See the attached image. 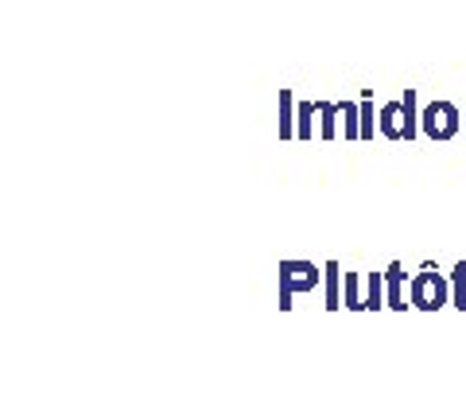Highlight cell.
Here are the masks:
<instances>
[{"instance_id":"3957f363","label":"cell","mask_w":466,"mask_h":420,"mask_svg":"<svg viewBox=\"0 0 466 420\" xmlns=\"http://www.w3.org/2000/svg\"><path fill=\"white\" fill-rule=\"evenodd\" d=\"M319 284V272L311 269V265H280V308H291V292L296 288H315Z\"/></svg>"},{"instance_id":"277c9868","label":"cell","mask_w":466,"mask_h":420,"mask_svg":"<svg viewBox=\"0 0 466 420\" xmlns=\"http://www.w3.org/2000/svg\"><path fill=\"white\" fill-rule=\"evenodd\" d=\"M397 113H400V101L385 106V121H381V128H385V137H389V140H400V137H404V128H397Z\"/></svg>"},{"instance_id":"7a4b0ae2","label":"cell","mask_w":466,"mask_h":420,"mask_svg":"<svg viewBox=\"0 0 466 420\" xmlns=\"http://www.w3.org/2000/svg\"><path fill=\"white\" fill-rule=\"evenodd\" d=\"M459 128H462V118L451 101H431V106L424 109V133L431 140H451Z\"/></svg>"},{"instance_id":"6da1fadb","label":"cell","mask_w":466,"mask_h":420,"mask_svg":"<svg viewBox=\"0 0 466 420\" xmlns=\"http://www.w3.org/2000/svg\"><path fill=\"white\" fill-rule=\"evenodd\" d=\"M443 303H447V284H443L440 272H431V269L416 272L412 277V308L435 312V308H443Z\"/></svg>"}]
</instances>
